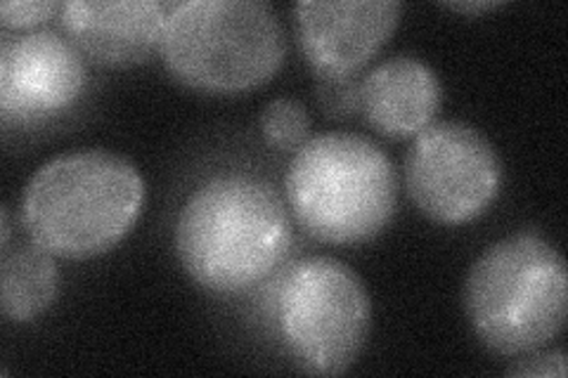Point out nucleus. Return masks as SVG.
Returning a JSON list of instances; mask_svg holds the SVG:
<instances>
[{
	"label": "nucleus",
	"mask_w": 568,
	"mask_h": 378,
	"mask_svg": "<svg viewBox=\"0 0 568 378\" xmlns=\"http://www.w3.org/2000/svg\"><path fill=\"white\" fill-rule=\"evenodd\" d=\"M292 246L280 192L252 173L213 175L175 221V254L185 273L216 294H240L271 277Z\"/></svg>",
	"instance_id": "obj_1"
},
{
	"label": "nucleus",
	"mask_w": 568,
	"mask_h": 378,
	"mask_svg": "<svg viewBox=\"0 0 568 378\" xmlns=\"http://www.w3.org/2000/svg\"><path fill=\"white\" fill-rule=\"evenodd\" d=\"M145 204V180L131 159L74 150L31 175L22 221L33 244L60 258H93L114 248Z\"/></svg>",
	"instance_id": "obj_2"
},
{
	"label": "nucleus",
	"mask_w": 568,
	"mask_h": 378,
	"mask_svg": "<svg viewBox=\"0 0 568 378\" xmlns=\"http://www.w3.org/2000/svg\"><path fill=\"white\" fill-rule=\"evenodd\" d=\"M465 313L488 350L505 357L538 353L557 338L566 321L564 256L530 232L490 244L469 267Z\"/></svg>",
	"instance_id": "obj_3"
},
{
	"label": "nucleus",
	"mask_w": 568,
	"mask_h": 378,
	"mask_svg": "<svg viewBox=\"0 0 568 378\" xmlns=\"http://www.w3.org/2000/svg\"><path fill=\"white\" fill-rule=\"evenodd\" d=\"M287 202L311 237L327 244H361L384 232L396 213L394 161L358 133H323L292 159Z\"/></svg>",
	"instance_id": "obj_4"
},
{
	"label": "nucleus",
	"mask_w": 568,
	"mask_h": 378,
	"mask_svg": "<svg viewBox=\"0 0 568 378\" xmlns=\"http://www.w3.org/2000/svg\"><path fill=\"white\" fill-rule=\"evenodd\" d=\"M280 14L263 0H190L169 10L159 55L171 74L206 93L268 83L284 62Z\"/></svg>",
	"instance_id": "obj_5"
},
{
	"label": "nucleus",
	"mask_w": 568,
	"mask_h": 378,
	"mask_svg": "<svg viewBox=\"0 0 568 378\" xmlns=\"http://www.w3.org/2000/svg\"><path fill=\"white\" fill-rule=\"evenodd\" d=\"M275 321L284 348L306 374H344L363 353L372 303L355 269L329 256L296 260L275 296Z\"/></svg>",
	"instance_id": "obj_6"
},
{
	"label": "nucleus",
	"mask_w": 568,
	"mask_h": 378,
	"mask_svg": "<svg viewBox=\"0 0 568 378\" xmlns=\"http://www.w3.org/2000/svg\"><path fill=\"white\" fill-rule=\"evenodd\" d=\"M405 185L417 208L440 225L486 213L503 187V161L493 142L465 121H436L405 154Z\"/></svg>",
	"instance_id": "obj_7"
},
{
	"label": "nucleus",
	"mask_w": 568,
	"mask_h": 378,
	"mask_svg": "<svg viewBox=\"0 0 568 378\" xmlns=\"http://www.w3.org/2000/svg\"><path fill=\"white\" fill-rule=\"evenodd\" d=\"M85 88L81 50L58 31L6 39L0 50V112L10 121L52 116L74 104Z\"/></svg>",
	"instance_id": "obj_8"
},
{
	"label": "nucleus",
	"mask_w": 568,
	"mask_h": 378,
	"mask_svg": "<svg viewBox=\"0 0 568 378\" xmlns=\"http://www.w3.org/2000/svg\"><path fill=\"white\" fill-rule=\"evenodd\" d=\"M396 0H301L294 6L298 43L317 74L353 76L400 22Z\"/></svg>",
	"instance_id": "obj_9"
},
{
	"label": "nucleus",
	"mask_w": 568,
	"mask_h": 378,
	"mask_svg": "<svg viewBox=\"0 0 568 378\" xmlns=\"http://www.w3.org/2000/svg\"><path fill=\"white\" fill-rule=\"evenodd\" d=\"M60 14L71 43L88 58L131 67L159 50L169 10L159 0H69Z\"/></svg>",
	"instance_id": "obj_10"
},
{
	"label": "nucleus",
	"mask_w": 568,
	"mask_h": 378,
	"mask_svg": "<svg viewBox=\"0 0 568 378\" xmlns=\"http://www.w3.org/2000/svg\"><path fill=\"white\" fill-rule=\"evenodd\" d=\"M361 83V110L372 129L386 137L422 133L434 123L443 102L438 74L413 55L379 62Z\"/></svg>",
	"instance_id": "obj_11"
},
{
	"label": "nucleus",
	"mask_w": 568,
	"mask_h": 378,
	"mask_svg": "<svg viewBox=\"0 0 568 378\" xmlns=\"http://www.w3.org/2000/svg\"><path fill=\"white\" fill-rule=\"evenodd\" d=\"M60 273L52 254L39 244L10 251L0 263V308L12 321H29L43 315L58 298Z\"/></svg>",
	"instance_id": "obj_12"
},
{
	"label": "nucleus",
	"mask_w": 568,
	"mask_h": 378,
	"mask_svg": "<svg viewBox=\"0 0 568 378\" xmlns=\"http://www.w3.org/2000/svg\"><path fill=\"white\" fill-rule=\"evenodd\" d=\"M261 131L277 150H298L308 140L311 131L306 106L290 98L268 102L261 112Z\"/></svg>",
	"instance_id": "obj_13"
},
{
	"label": "nucleus",
	"mask_w": 568,
	"mask_h": 378,
	"mask_svg": "<svg viewBox=\"0 0 568 378\" xmlns=\"http://www.w3.org/2000/svg\"><path fill=\"white\" fill-rule=\"evenodd\" d=\"M361 88L363 83L355 76H325L317 74L315 93L325 114L332 119L351 116L361 110Z\"/></svg>",
	"instance_id": "obj_14"
},
{
	"label": "nucleus",
	"mask_w": 568,
	"mask_h": 378,
	"mask_svg": "<svg viewBox=\"0 0 568 378\" xmlns=\"http://www.w3.org/2000/svg\"><path fill=\"white\" fill-rule=\"evenodd\" d=\"M62 6L50 0H8L0 6V22L6 29H27L48 22Z\"/></svg>",
	"instance_id": "obj_15"
},
{
	"label": "nucleus",
	"mask_w": 568,
	"mask_h": 378,
	"mask_svg": "<svg viewBox=\"0 0 568 378\" xmlns=\"http://www.w3.org/2000/svg\"><path fill=\"white\" fill-rule=\"evenodd\" d=\"M509 376H566V355L564 350H552L547 355H528L526 359H519L517 365L507 369Z\"/></svg>",
	"instance_id": "obj_16"
},
{
	"label": "nucleus",
	"mask_w": 568,
	"mask_h": 378,
	"mask_svg": "<svg viewBox=\"0 0 568 378\" xmlns=\"http://www.w3.org/2000/svg\"><path fill=\"white\" fill-rule=\"evenodd\" d=\"M448 8L457 10V12H484V10H493L497 6H503L500 0H474V3H446Z\"/></svg>",
	"instance_id": "obj_17"
},
{
	"label": "nucleus",
	"mask_w": 568,
	"mask_h": 378,
	"mask_svg": "<svg viewBox=\"0 0 568 378\" xmlns=\"http://www.w3.org/2000/svg\"><path fill=\"white\" fill-rule=\"evenodd\" d=\"M0 229H3V248H8V242H10V211H8V206H3V225H0Z\"/></svg>",
	"instance_id": "obj_18"
}]
</instances>
